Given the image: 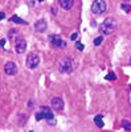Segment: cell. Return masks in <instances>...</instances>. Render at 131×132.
<instances>
[{
	"label": "cell",
	"instance_id": "6da1fadb",
	"mask_svg": "<svg viewBox=\"0 0 131 132\" xmlns=\"http://www.w3.org/2000/svg\"><path fill=\"white\" fill-rule=\"evenodd\" d=\"M115 29H117V21L113 17H107L99 25V32L102 35H111Z\"/></svg>",
	"mask_w": 131,
	"mask_h": 132
},
{
	"label": "cell",
	"instance_id": "7a4b0ae2",
	"mask_svg": "<svg viewBox=\"0 0 131 132\" xmlns=\"http://www.w3.org/2000/svg\"><path fill=\"white\" fill-rule=\"evenodd\" d=\"M58 69L61 73H72L74 70V62L70 57H64L60 63H58Z\"/></svg>",
	"mask_w": 131,
	"mask_h": 132
},
{
	"label": "cell",
	"instance_id": "3957f363",
	"mask_svg": "<svg viewBox=\"0 0 131 132\" xmlns=\"http://www.w3.org/2000/svg\"><path fill=\"white\" fill-rule=\"evenodd\" d=\"M41 119H47L48 122H49V120H53V112L50 111L49 107L42 106L40 108V111L36 114V120H41Z\"/></svg>",
	"mask_w": 131,
	"mask_h": 132
},
{
	"label": "cell",
	"instance_id": "277c9868",
	"mask_svg": "<svg viewBox=\"0 0 131 132\" xmlns=\"http://www.w3.org/2000/svg\"><path fill=\"white\" fill-rule=\"evenodd\" d=\"M106 9H107V4L103 2V0H97V2H94L91 4V12L94 15H101Z\"/></svg>",
	"mask_w": 131,
	"mask_h": 132
},
{
	"label": "cell",
	"instance_id": "5b68a950",
	"mask_svg": "<svg viewBox=\"0 0 131 132\" xmlns=\"http://www.w3.org/2000/svg\"><path fill=\"white\" fill-rule=\"evenodd\" d=\"M25 63H27V66L29 69H36L37 66L40 65V57L37 56L36 53H30V54H28Z\"/></svg>",
	"mask_w": 131,
	"mask_h": 132
},
{
	"label": "cell",
	"instance_id": "8992f818",
	"mask_svg": "<svg viewBox=\"0 0 131 132\" xmlns=\"http://www.w3.org/2000/svg\"><path fill=\"white\" fill-rule=\"evenodd\" d=\"M49 42L54 48H65L66 46V42H65L62 40V37L58 36V35H50L49 36Z\"/></svg>",
	"mask_w": 131,
	"mask_h": 132
},
{
	"label": "cell",
	"instance_id": "52a82bcc",
	"mask_svg": "<svg viewBox=\"0 0 131 132\" xmlns=\"http://www.w3.org/2000/svg\"><path fill=\"white\" fill-rule=\"evenodd\" d=\"M15 49H16L17 53H24L25 49H27V41L21 36H19L15 41Z\"/></svg>",
	"mask_w": 131,
	"mask_h": 132
},
{
	"label": "cell",
	"instance_id": "ba28073f",
	"mask_svg": "<svg viewBox=\"0 0 131 132\" xmlns=\"http://www.w3.org/2000/svg\"><path fill=\"white\" fill-rule=\"evenodd\" d=\"M4 71H5L7 75H15V74L17 73V66H16V63L12 62V61L7 62V63L4 65Z\"/></svg>",
	"mask_w": 131,
	"mask_h": 132
},
{
	"label": "cell",
	"instance_id": "9c48e42d",
	"mask_svg": "<svg viewBox=\"0 0 131 132\" xmlns=\"http://www.w3.org/2000/svg\"><path fill=\"white\" fill-rule=\"evenodd\" d=\"M50 106L53 107V110H56V111H62V110H64V101L61 98H58V96L52 98Z\"/></svg>",
	"mask_w": 131,
	"mask_h": 132
},
{
	"label": "cell",
	"instance_id": "30bf717a",
	"mask_svg": "<svg viewBox=\"0 0 131 132\" xmlns=\"http://www.w3.org/2000/svg\"><path fill=\"white\" fill-rule=\"evenodd\" d=\"M47 28H48V24H47L45 20H37L35 23V29L37 32H45Z\"/></svg>",
	"mask_w": 131,
	"mask_h": 132
},
{
	"label": "cell",
	"instance_id": "8fae6325",
	"mask_svg": "<svg viewBox=\"0 0 131 132\" xmlns=\"http://www.w3.org/2000/svg\"><path fill=\"white\" fill-rule=\"evenodd\" d=\"M58 4L64 8V9H66V11H69V9H72L73 8V5H74V2L73 0H60L58 2Z\"/></svg>",
	"mask_w": 131,
	"mask_h": 132
},
{
	"label": "cell",
	"instance_id": "7c38bea8",
	"mask_svg": "<svg viewBox=\"0 0 131 132\" xmlns=\"http://www.w3.org/2000/svg\"><path fill=\"white\" fill-rule=\"evenodd\" d=\"M9 20L12 21V23H16V24H23V25H27V24H28V23H27L25 20H23V19H20V17H19V16H16V15H13V16L11 17Z\"/></svg>",
	"mask_w": 131,
	"mask_h": 132
},
{
	"label": "cell",
	"instance_id": "4fadbf2b",
	"mask_svg": "<svg viewBox=\"0 0 131 132\" xmlns=\"http://www.w3.org/2000/svg\"><path fill=\"white\" fill-rule=\"evenodd\" d=\"M94 123L97 124L98 128H102L103 127V115H97L94 118Z\"/></svg>",
	"mask_w": 131,
	"mask_h": 132
},
{
	"label": "cell",
	"instance_id": "5bb4252c",
	"mask_svg": "<svg viewBox=\"0 0 131 132\" xmlns=\"http://www.w3.org/2000/svg\"><path fill=\"white\" fill-rule=\"evenodd\" d=\"M122 127H123L126 131H131V123L127 122V120H123V122H122Z\"/></svg>",
	"mask_w": 131,
	"mask_h": 132
},
{
	"label": "cell",
	"instance_id": "9a60e30c",
	"mask_svg": "<svg viewBox=\"0 0 131 132\" xmlns=\"http://www.w3.org/2000/svg\"><path fill=\"white\" fill-rule=\"evenodd\" d=\"M105 78H106V81H115V79H117V75H115L114 73H109Z\"/></svg>",
	"mask_w": 131,
	"mask_h": 132
},
{
	"label": "cell",
	"instance_id": "2e32d148",
	"mask_svg": "<svg viewBox=\"0 0 131 132\" xmlns=\"http://www.w3.org/2000/svg\"><path fill=\"white\" fill-rule=\"evenodd\" d=\"M74 45H75V48H77L78 50H81V52H82V50L85 49V46L82 45V44H81L80 41H75V44H74Z\"/></svg>",
	"mask_w": 131,
	"mask_h": 132
},
{
	"label": "cell",
	"instance_id": "e0dca14e",
	"mask_svg": "<svg viewBox=\"0 0 131 132\" xmlns=\"http://www.w3.org/2000/svg\"><path fill=\"white\" fill-rule=\"evenodd\" d=\"M102 40H103V38H102V36H99V37H97V38L94 40V45H95V46H98V45H101V42H102Z\"/></svg>",
	"mask_w": 131,
	"mask_h": 132
},
{
	"label": "cell",
	"instance_id": "ac0fdd59",
	"mask_svg": "<svg viewBox=\"0 0 131 132\" xmlns=\"http://www.w3.org/2000/svg\"><path fill=\"white\" fill-rule=\"evenodd\" d=\"M130 4H126V3H122V9L125 11V12H128V11H130Z\"/></svg>",
	"mask_w": 131,
	"mask_h": 132
},
{
	"label": "cell",
	"instance_id": "d6986e66",
	"mask_svg": "<svg viewBox=\"0 0 131 132\" xmlns=\"http://www.w3.org/2000/svg\"><path fill=\"white\" fill-rule=\"evenodd\" d=\"M77 37H78V33H72V36H70V38H72L73 41H74L75 38H77Z\"/></svg>",
	"mask_w": 131,
	"mask_h": 132
},
{
	"label": "cell",
	"instance_id": "ffe728a7",
	"mask_svg": "<svg viewBox=\"0 0 131 132\" xmlns=\"http://www.w3.org/2000/svg\"><path fill=\"white\" fill-rule=\"evenodd\" d=\"M3 19H5V13L4 12H0V20H3Z\"/></svg>",
	"mask_w": 131,
	"mask_h": 132
},
{
	"label": "cell",
	"instance_id": "44dd1931",
	"mask_svg": "<svg viewBox=\"0 0 131 132\" xmlns=\"http://www.w3.org/2000/svg\"><path fill=\"white\" fill-rule=\"evenodd\" d=\"M4 44H5V40H2V41H0V48L4 46Z\"/></svg>",
	"mask_w": 131,
	"mask_h": 132
},
{
	"label": "cell",
	"instance_id": "7402d4cb",
	"mask_svg": "<svg viewBox=\"0 0 131 132\" xmlns=\"http://www.w3.org/2000/svg\"><path fill=\"white\" fill-rule=\"evenodd\" d=\"M28 107H33V102H32V101L28 102Z\"/></svg>",
	"mask_w": 131,
	"mask_h": 132
},
{
	"label": "cell",
	"instance_id": "603a6c76",
	"mask_svg": "<svg viewBox=\"0 0 131 132\" xmlns=\"http://www.w3.org/2000/svg\"><path fill=\"white\" fill-rule=\"evenodd\" d=\"M130 63H131V60H130Z\"/></svg>",
	"mask_w": 131,
	"mask_h": 132
},
{
	"label": "cell",
	"instance_id": "cb8c5ba5",
	"mask_svg": "<svg viewBox=\"0 0 131 132\" xmlns=\"http://www.w3.org/2000/svg\"><path fill=\"white\" fill-rule=\"evenodd\" d=\"M29 132H32V131H29Z\"/></svg>",
	"mask_w": 131,
	"mask_h": 132
}]
</instances>
